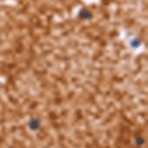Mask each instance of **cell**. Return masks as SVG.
I'll return each instance as SVG.
<instances>
[{"instance_id":"obj_1","label":"cell","mask_w":148,"mask_h":148,"mask_svg":"<svg viewBox=\"0 0 148 148\" xmlns=\"http://www.w3.org/2000/svg\"><path fill=\"white\" fill-rule=\"evenodd\" d=\"M78 17L82 19V20H90V19L93 18V13L89 9L82 8L78 12Z\"/></svg>"},{"instance_id":"obj_2","label":"cell","mask_w":148,"mask_h":148,"mask_svg":"<svg viewBox=\"0 0 148 148\" xmlns=\"http://www.w3.org/2000/svg\"><path fill=\"white\" fill-rule=\"evenodd\" d=\"M29 127L32 130H38L40 127V120L38 118L32 119V120L29 121Z\"/></svg>"},{"instance_id":"obj_3","label":"cell","mask_w":148,"mask_h":148,"mask_svg":"<svg viewBox=\"0 0 148 148\" xmlns=\"http://www.w3.org/2000/svg\"><path fill=\"white\" fill-rule=\"evenodd\" d=\"M130 45H131V47H137L140 45V40L138 39H135V40H133L132 42H130Z\"/></svg>"},{"instance_id":"obj_4","label":"cell","mask_w":148,"mask_h":148,"mask_svg":"<svg viewBox=\"0 0 148 148\" xmlns=\"http://www.w3.org/2000/svg\"><path fill=\"white\" fill-rule=\"evenodd\" d=\"M135 142H136L137 144L139 145V146H141V145L143 144V142H144V141H143V139H142L141 137H137V139L135 140Z\"/></svg>"}]
</instances>
